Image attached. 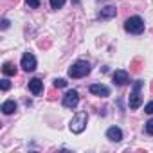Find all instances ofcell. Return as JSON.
I'll use <instances>...</instances> for the list:
<instances>
[{"label":"cell","instance_id":"obj_1","mask_svg":"<svg viewBox=\"0 0 153 153\" xmlns=\"http://www.w3.org/2000/svg\"><path fill=\"white\" fill-rule=\"evenodd\" d=\"M90 74V63L88 61H76L70 68H68V76L74 79H78V78H85V76Z\"/></svg>","mask_w":153,"mask_h":153},{"label":"cell","instance_id":"obj_2","mask_svg":"<svg viewBox=\"0 0 153 153\" xmlns=\"http://www.w3.org/2000/svg\"><path fill=\"white\" fill-rule=\"evenodd\" d=\"M87 123H88V114L87 112H78L74 117H72V121H70V131L72 133H81L85 128H87Z\"/></svg>","mask_w":153,"mask_h":153},{"label":"cell","instance_id":"obj_3","mask_svg":"<svg viewBox=\"0 0 153 153\" xmlns=\"http://www.w3.org/2000/svg\"><path fill=\"white\" fill-rule=\"evenodd\" d=\"M124 29L131 34H140V33H144V20L140 16H130L124 22Z\"/></svg>","mask_w":153,"mask_h":153},{"label":"cell","instance_id":"obj_4","mask_svg":"<svg viewBox=\"0 0 153 153\" xmlns=\"http://www.w3.org/2000/svg\"><path fill=\"white\" fill-rule=\"evenodd\" d=\"M142 81H135L133 83V90H131V94H130V108L131 110H137L140 105H142V97H140V94H139V90L142 88Z\"/></svg>","mask_w":153,"mask_h":153},{"label":"cell","instance_id":"obj_5","mask_svg":"<svg viewBox=\"0 0 153 153\" xmlns=\"http://www.w3.org/2000/svg\"><path fill=\"white\" fill-rule=\"evenodd\" d=\"M78 103H79V94L76 90H68L63 96V106H67V108H76Z\"/></svg>","mask_w":153,"mask_h":153},{"label":"cell","instance_id":"obj_6","mask_svg":"<svg viewBox=\"0 0 153 153\" xmlns=\"http://www.w3.org/2000/svg\"><path fill=\"white\" fill-rule=\"evenodd\" d=\"M20 67H22L25 72H33V70L36 68V58H34L31 52H25V54L22 56V63H20Z\"/></svg>","mask_w":153,"mask_h":153},{"label":"cell","instance_id":"obj_7","mask_svg":"<svg viewBox=\"0 0 153 153\" xmlns=\"http://www.w3.org/2000/svg\"><path fill=\"white\" fill-rule=\"evenodd\" d=\"M128 81H130V74H128L126 70H115V72H114V85L123 87V85H126Z\"/></svg>","mask_w":153,"mask_h":153},{"label":"cell","instance_id":"obj_8","mask_svg":"<svg viewBox=\"0 0 153 153\" xmlns=\"http://www.w3.org/2000/svg\"><path fill=\"white\" fill-rule=\"evenodd\" d=\"M106 139L112 140V142H121V140H123V131H121V128H117V126L108 128V130H106Z\"/></svg>","mask_w":153,"mask_h":153},{"label":"cell","instance_id":"obj_9","mask_svg":"<svg viewBox=\"0 0 153 153\" xmlns=\"http://www.w3.org/2000/svg\"><path fill=\"white\" fill-rule=\"evenodd\" d=\"M117 15V9H115V6H106V7H103L101 11H99V20H110V18H114Z\"/></svg>","mask_w":153,"mask_h":153},{"label":"cell","instance_id":"obj_10","mask_svg":"<svg viewBox=\"0 0 153 153\" xmlns=\"http://www.w3.org/2000/svg\"><path fill=\"white\" fill-rule=\"evenodd\" d=\"M90 94L99 96V97H108L110 96V88L105 85H90Z\"/></svg>","mask_w":153,"mask_h":153},{"label":"cell","instance_id":"obj_11","mask_svg":"<svg viewBox=\"0 0 153 153\" xmlns=\"http://www.w3.org/2000/svg\"><path fill=\"white\" fill-rule=\"evenodd\" d=\"M29 90H31L34 96H40V94H42V90H43V83H42V79L33 78V79L29 81Z\"/></svg>","mask_w":153,"mask_h":153},{"label":"cell","instance_id":"obj_12","mask_svg":"<svg viewBox=\"0 0 153 153\" xmlns=\"http://www.w3.org/2000/svg\"><path fill=\"white\" fill-rule=\"evenodd\" d=\"M2 112H4L6 115L15 114V112H16V103H15V101H6V103L2 105Z\"/></svg>","mask_w":153,"mask_h":153},{"label":"cell","instance_id":"obj_13","mask_svg":"<svg viewBox=\"0 0 153 153\" xmlns=\"http://www.w3.org/2000/svg\"><path fill=\"white\" fill-rule=\"evenodd\" d=\"M2 72H4L6 76H15V74H16V67L7 61V63H4V67H2Z\"/></svg>","mask_w":153,"mask_h":153},{"label":"cell","instance_id":"obj_14","mask_svg":"<svg viewBox=\"0 0 153 153\" xmlns=\"http://www.w3.org/2000/svg\"><path fill=\"white\" fill-rule=\"evenodd\" d=\"M65 4V0H51V7L52 9H61Z\"/></svg>","mask_w":153,"mask_h":153},{"label":"cell","instance_id":"obj_15","mask_svg":"<svg viewBox=\"0 0 153 153\" xmlns=\"http://www.w3.org/2000/svg\"><path fill=\"white\" fill-rule=\"evenodd\" d=\"M54 87H56V88H63V87H67V79H63V78L54 79Z\"/></svg>","mask_w":153,"mask_h":153},{"label":"cell","instance_id":"obj_16","mask_svg":"<svg viewBox=\"0 0 153 153\" xmlns=\"http://www.w3.org/2000/svg\"><path fill=\"white\" fill-rule=\"evenodd\" d=\"M25 4H27L29 7L36 9V7H40V0H25Z\"/></svg>","mask_w":153,"mask_h":153},{"label":"cell","instance_id":"obj_17","mask_svg":"<svg viewBox=\"0 0 153 153\" xmlns=\"http://www.w3.org/2000/svg\"><path fill=\"white\" fill-rule=\"evenodd\" d=\"M146 131H148L149 135H153V119H149V121L146 123Z\"/></svg>","mask_w":153,"mask_h":153},{"label":"cell","instance_id":"obj_18","mask_svg":"<svg viewBox=\"0 0 153 153\" xmlns=\"http://www.w3.org/2000/svg\"><path fill=\"white\" fill-rule=\"evenodd\" d=\"M0 87H2V90L6 92V90H9V88H11V83H9L7 79H2V83H0Z\"/></svg>","mask_w":153,"mask_h":153},{"label":"cell","instance_id":"obj_19","mask_svg":"<svg viewBox=\"0 0 153 153\" xmlns=\"http://www.w3.org/2000/svg\"><path fill=\"white\" fill-rule=\"evenodd\" d=\"M144 112H146V114H153V101H149V103L144 106Z\"/></svg>","mask_w":153,"mask_h":153},{"label":"cell","instance_id":"obj_20","mask_svg":"<svg viewBox=\"0 0 153 153\" xmlns=\"http://www.w3.org/2000/svg\"><path fill=\"white\" fill-rule=\"evenodd\" d=\"M7 27H9V20L4 18V20H2V29H7Z\"/></svg>","mask_w":153,"mask_h":153},{"label":"cell","instance_id":"obj_21","mask_svg":"<svg viewBox=\"0 0 153 153\" xmlns=\"http://www.w3.org/2000/svg\"><path fill=\"white\" fill-rule=\"evenodd\" d=\"M72 2H74V4H79V0H72Z\"/></svg>","mask_w":153,"mask_h":153}]
</instances>
